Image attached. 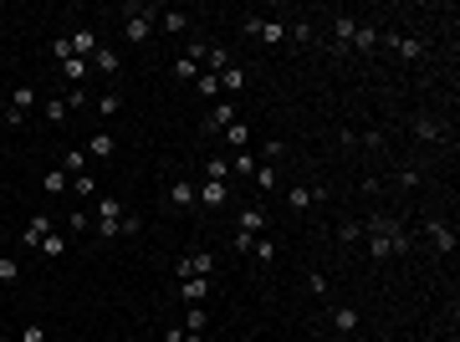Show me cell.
I'll return each mask as SVG.
<instances>
[{
  "mask_svg": "<svg viewBox=\"0 0 460 342\" xmlns=\"http://www.w3.org/2000/svg\"><path fill=\"white\" fill-rule=\"evenodd\" d=\"M174 276H179V281H184V276H205V281H210V276H215V261H210L205 250H194V255H184V261L174 266Z\"/></svg>",
  "mask_w": 460,
  "mask_h": 342,
  "instance_id": "8992f818",
  "label": "cell"
},
{
  "mask_svg": "<svg viewBox=\"0 0 460 342\" xmlns=\"http://www.w3.org/2000/svg\"><path fill=\"white\" fill-rule=\"evenodd\" d=\"M61 225H67V235H87V230H93V215H87V209H72Z\"/></svg>",
  "mask_w": 460,
  "mask_h": 342,
  "instance_id": "4dcf8cb0",
  "label": "cell"
},
{
  "mask_svg": "<svg viewBox=\"0 0 460 342\" xmlns=\"http://www.w3.org/2000/svg\"><path fill=\"white\" fill-rule=\"evenodd\" d=\"M164 342H184V327H164Z\"/></svg>",
  "mask_w": 460,
  "mask_h": 342,
  "instance_id": "bcb514c9",
  "label": "cell"
},
{
  "mask_svg": "<svg viewBox=\"0 0 460 342\" xmlns=\"http://www.w3.org/2000/svg\"><path fill=\"white\" fill-rule=\"evenodd\" d=\"M358 143H368V148H384V133H379V128H368V133H358Z\"/></svg>",
  "mask_w": 460,
  "mask_h": 342,
  "instance_id": "ee69618b",
  "label": "cell"
},
{
  "mask_svg": "<svg viewBox=\"0 0 460 342\" xmlns=\"http://www.w3.org/2000/svg\"><path fill=\"white\" fill-rule=\"evenodd\" d=\"M205 179H220V184H230V159H210V164H205Z\"/></svg>",
  "mask_w": 460,
  "mask_h": 342,
  "instance_id": "836d02e7",
  "label": "cell"
},
{
  "mask_svg": "<svg viewBox=\"0 0 460 342\" xmlns=\"http://www.w3.org/2000/svg\"><path fill=\"white\" fill-rule=\"evenodd\" d=\"M200 204H205V209H225V204H230V184H220V179H200Z\"/></svg>",
  "mask_w": 460,
  "mask_h": 342,
  "instance_id": "ba28073f",
  "label": "cell"
},
{
  "mask_svg": "<svg viewBox=\"0 0 460 342\" xmlns=\"http://www.w3.org/2000/svg\"><path fill=\"white\" fill-rule=\"evenodd\" d=\"M225 67H230V51H225V47H210V51H205V72H215V77H220Z\"/></svg>",
  "mask_w": 460,
  "mask_h": 342,
  "instance_id": "f1b7e54d",
  "label": "cell"
},
{
  "mask_svg": "<svg viewBox=\"0 0 460 342\" xmlns=\"http://www.w3.org/2000/svg\"><path fill=\"white\" fill-rule=\"evenodd\" d=\"M61 169H67L72 179H77V174H87V148H67V154H61Z\"/></svg>",
  "mask_w": 460,
  "mask_h": 342,
  "instance_id": "484cf974",
  "label": "cell"
},
{
  "mask_svg": "<svg viewBox=\"0 0 460 342\" xmlns=\"http://www.w3.org/2000/svg\"><path fill=\"white\" fill-rule=\"evenodd\" d=\"M52 56L67 61V56H72V41H67V36H57V41H52Z\"/></svg>",
  "mask_w": 460,
  "mask_h": 342,
  "instance_id": "b9f144b4",
  "label": "cell"
},
{
  "mask_svg": "<svg viewBox=\"0 0 460 342\" xmlns=\"http://www.w3.org/2000/svg\"><path fill=\"white\" fill-rule=\"evenodd\" d=\"M113 133H93V138H87V159H113Z\"/></svg>",
  "mask_w": 460,
  "mask_h": 342,
  "instance_id": "e0dca14e",
  "label": "cell"
},
{
  "mask_svg": "<svg viewBox=\"0 0 460 342\" xmlns=\"http://www.w3.org/2000/svg\"><path fill=\"white\" fill-rule=\"evenodd\" d=\"M261 230H266V209H261V204H246V209H240V225H235V235H246V240H256Z\"/></svg>",
  "mask_w": 460,
  "mask_h": 342,
  "instance_id": "9c48e42d",
  "label": "cell"
},
{
  "mask_svg": "<svg viewBox=\"0 0 460 342\" xmlns=\"http://www.w3.org/2000/svg\"><path fill=\"white\" fill-rule=\"evenodd\" d=\"M67 41H72V56H82V61L93 56V51H98V31H93V26H82V31H72Z\"/></svg>",
  "mask_w": 460,
  "mask_h": 342,
  "instance_id": "4fadbf2b",
  "label": "cell"
},
{
  "mask_svg": "<svg viewBox=\"0 0 460 342\" xmlns=\"http://www.w3.org/2000/svg\"><path fill=\"white\" fill-rule=\"evenodd\" d=\"M425 230H430V245L440 250V255L455 250V225H445V220H425Z\"/></svg>",
  "mask_w": 460,
  "mask_h": 342,
  "instance_id": "30bf717a",
  "label": "cell"
},
{
  "mask_svg": "<svg viewBox=\"0 0 460 342\" xmlns=\"http://www.w3.org/2000/svg\"><path fill=\"white\" fill-rule=\"evenodd\" d=\"M159 26H164L169 36H184V31H189V16H184V11H159Z\"/></svg>",
  "mask_w": 460,
  "mask_h": 342,
  "instance_id": "ffe728a7",
  "label": "cell"
},
{
  "mask_svg": "<svg viewBox=\"0 0 460 342\" xmlns=\"http://www.w3.org/2000/svg\"><path fill=\"white\" fill-rule=\"evenodd\" d=\"M251 255H256V261H271V255H276V245H271V240H261V235H256V245H251Z\"/></svg>",
  "mask_w": 460,
  "mask_h": 342,
  "instance_id": "60d3db41",
  "label": "cell"
},
{
  "mask_svg": "<svg viewBox=\"0 0 460 342\" xmlns=\"http://www.w3.org/2000/svg\"><path fill=\"white\" fill-rule=\"evenodd\" d=\"M153 26H159V11L153 6H123V36L134 41V47L153 36Z\"/></svg>",
  "mask_w": 460,
  "mask_h": 342,
  "instance_id": "7a4b0ae2",
  "label": "cell"
},
{
  "mask_svg": "<svg viewBox=\"0 0 460 342\" xmlns=\"http://www.w3.org/2000/svg\"><path fill=\"white\" fill-rule=\"evenodd\" d=\"M246 36L266 41V47H281V41H287V20H261V16H246Z\"/></svg>",
  "mask_w": 460,
  "mask_h": 342,
  "instance_id": "277c9868",
  "label": "cell"
},
{
  "mask_svg": "<svg viewBox=\"0 0 460 342\" xmlns=\"http://www.w3.org/2000/svg\"><path fill=\"white\" fill-rule=\"evenodd\" d=\"M194 87H200V97H220V77L200 67V77H194Z\"/></svg>",
  "mask_w": 460,
  "mask_h": 342,
  "instance_id": "1f68e13d",
  "label": "cell"
},
{
  "mask_svg": "<svg viewBox=\"0 0 460 342\" xmlns=\"http://www.w3.org/2000/svg\"><path fill=\"white\" fill-rule=\"evenodd\" d=\"M251 184H256V189H276V169H271V164H256Z\"/></svg>",
  "mask_w": 460,
  "mask_h": 342,
  "instance_id": "e575fe53",
  "label": "cell"
},
{
  "mask_svg": "<svg viewBox=\"0 0 460 342\" xmlns=\"http://www.w3.org/2000/svg\"><path fill=\"white\" fill-rule=\"evenodd\" d=\"M169 204H174V209H184V215H189V209H200V179L174 174V179H169Z\"/></svg>",
  "mask_w": 460,
  "mask_h": 342,
  "instance_id": "3957f363",
  "label": "cell"
},
{
  "mask_svg": "<svg viewBox=\"0 0 460 342\" xmlns=\"http://www.w3.org/2000/svg\"><path fill=\"white\" fill-rule=\"evenodd\" d=\"M179 291L189 296V302H205V291H210V281H205V276H184V281H179Z\"/></svg>",
  "mask_w": 460,
  "mask_h": 342,
  "instance_id": "83f0119b",
  "label": "cell"
},
{
  "mask_svg": "<svg viewBox=\"0 0 460 342\" xmlns=\"http://www.w3.org/2000/svg\"><path fill=\"white\" fill-rule=\"evenodd\" d=\"M220 138H225V143L235 148V154H240V148H246V143H251V128H246V123H240V118H235V123L225 128V133H220Z\"/></svg>",
  "mask_w": 460,
  "mask_h": 342,
  "instance_id": "d4e9b609",
  "label": "cell"
},
{
  "mask_svg": "<svg viewBox=\"0 0 460 342\" xmlns=\"http://www.w3.org/2000/svg\"><path fill=\"white\" fill-rule=\"evenodd\" d=\"M72 195H77V200H98V179L77 174V179H72Z\"/></svg>",
  "mask_w": 460,
  "mask_h": 342,
  "instance_id": "d590c367",
  "label": "cell"
},
{
  "mask_svg": "<svg viewBox=\"0 0 460 342\" xmlns=\"http://www.w3.org/2000/svg\"><path fill=\"white\" fill-rule=\"evenodd\" d=\"M353 47H358V51H374V47H379V31H374V26H358V31H353Z\"/></svg>",
  "mask_w": 460,
  "mask_h": 342,
  "instance_id": "d6a6232c",
  "label": "cell"
},
{
  "mask_svg": "<svg viewBox=\"0 0 460 342\" xmlns=\"http://www.w3.org/2000/svg\"><path fill=\"white\" fill-rule=\"evenodd\" d=\"M61 77H67V87H82V77H87V61H82V56H67V61H61Z\"/></svg>",
  "mask_w": 460,
  "mask_h": 342,
  "instance_id": "cb8c5ba5",
  "label": "cell"
},
{
  "mask_svg": "<svg viewBox=\"0 0 460 342\" xmlns=\"http://www.w3.org/2000/svg\"><path fill=\"white\" fill-rule=\"evenodd\" d=\"M6 102H11V87H6V82H0V108H6Z\"/></svg>",
  "mask_w": 460,
  "mask_h": 342,
  "instance_id": "7dc6e473",
  "label": "cell"
},
{
  "mask_svg": "<svg viewBox=\"0 0 460 342\" xmlns=\"http://www.w3.org/2000/svg\"><path fill=\"white\" fill-rule=\"evenodd\" d=\"M389 255H409V235L394 215H368V261H389Z\"/></svg>",
  "mask_w": 460,
  "mask_h": 342,
  "instance_id": "6da1fadb",
  "label": "cell"
},
{
  "mask_svg": "<svg viewBox=\"0 0 460 342\" xmlns=\"http://www.w3.org/2000/svg\"><path fill=\"white\" fill-rule=\"evenodd\" d=\"M41 113H47V123H57V128H61L72 108H67V102H61V92H57V97H41Z\"/></svg>",
  "mask_w": 460,
  "mask_h": 342,
  "instance_id": "d6986e66",
  "label": "cell"
},
{
  "mask_svg": "<svg viewBox=\"0 0 460 342\" xmlns=\"http://www.w3.org/2000/svg\"><path fill=\"white\" fill-rule=\"evenodd\" d=\"M317 200H322V189H307V184H292V189H287V204H292V209H312Z\"/></svg>",
  "mask_w": 460,
  "mask_h": 342,
  "instance_id": "5bb4252c",
  "label": "cell"
},
{
  "mask_svg": "<svg viewBox=\"0 0 460 342\" xmlns=\"http://www.w3.org/2000/svg\"><path fill=\"white\" fill-rule=\"evenodd\" d=\"M358 235H363V225H358V220H343V225H338V240H343V245H353Z\"/></svg>",
  "mask_w": 460,
  "mask_h": 342,
  "instance_id": "f35d334b",
  "label": "cell"
},
{
  "mask_svg": "<svg viewBox=\"0 0 460 342\" xmlns=\"http://www.w3.org/2000/svg\"><path fill=\"white\" fill-rule=\"evenodd\" d=\"M394 51H399L404 61H420L425 56V41L420 36H394Z\"/></svg>",
  "mask_w": 460,
  "mask_h": 342,
  "instance_id": "2e32d148",
  "label": "cell"
},
{
  "mask_svg": "<svg viewBox=\"0 0 460 342\" xmlns=\"http://www.w3.org/2000/svg\"><path fill=\"white\" fill-rule=\"evenodd\" d=\"M98 113H102V118H113V113H118V97H113V92L98 97Z\"/></svg>",
  "mask_w": 460,
  "mask_h": 342,
  "instance_id": "7bdbcfd3",
  "label": "cell"
},
{
  "mask_svg": "<svg viewBox=\"0 0 460 342\" xmlns=\"http://www.w3.org/2000/svg\"><path fill=\"white\" fill-rule=\"evenodd\" d=\"M230 123H235V102H230V97H220V102H215V108L205 113V138H220Z\"/></svg>",
  "mask_w": 460,
  "mask_h": 342,
  "instance_id": "5b68a950",
  "label": "cell"
},
{
  "mask_svg": "<svg viewBox=\"0 0 460 342\" xmlns=\"http://www.w3.org/2000/svg\"><path fill=\"white\" fill-rule=\"evenodd\" d=\"M20 342H47V337H41V327H36V322H26V327H20Z\"/></svg>",
  "mask_w": 460,
  "mask_h": 342,
  "instance_id": "f6af8a7d",
  "label": "cell"
},
{
  "mask_svg": "<svg viewBox=\"0 0 460 342\" xmlns=\"http://www.w3.org/2000/svg\"><path fill=\"white\" fill-rule=\"evenodd\" d=\"M358 322H363V317H358V307H333V327L348 337V332H358Z\"/></svg>",
  "mask_w": 460,
  "mask_h": 342,
  "instance_id": "9a60e30c",
  "label": "cell"
},
{
  "mask_svg": "<svg viewBox=\"0 0 460 342\" xmlns=\"http://www.w3.org/2000/svg\"><path fill=\"white\" fill-rule=\"evenodd\" d=\"M184 332H205V307H189V317H184Z\"/></svg>",
  "mask_w": 460,
  "mask_h": 342,
  "instance_id": "ab89813d",
  "label": "cell"
},
{
  "mask_svg": "<svg viewBox=\"0 0 460 342\" xmlns=\"http://www.w3.org/2000/svg\"><path fill=\"white\" fill-rule=\"evenodd\" d=\"M41 189H47V195H61V189H72V174L67 169H47V174H41Z\"/></svg>",
  "mask_w": 460,
  "mask_h": 342,
  "instance_id": "ac0fdd59",
  "label": "cell"
},
{
  "mask_svg": "<svg viewBox=\"0 0 460 342\" xmlns=\"http://www.w3.org/2000/svg\"><path fill=\"white\" fill-rule=\"evenodd\" d=\"M93 67H98V72H107V77H118V51L98 47V51H93Z\"/></svg>",
  "mask_w": 460,
  "mask_h": 342,
  "instance_id": "f546056e",
  "label": "cell"
},
{
  "mask_svg": "<svg viewBox=\"0 0 460 342\" xmlns=\"http://www.w3.org/2000/svg\"><path fill=\"white\" fill-rule=\"evenodd\" d=\"M409 133H414V138H425V143H440V133H445V128H440V118L420 113V118H409Z\"/></svg>",
  "mask_w": 460,
  "mask_h": 342,
  "instance_id": "8fae6325",
  "label": "cell"
},
{
  "mask_svg": "<svg viewBox=\"0 0 460 342\" xmlns=\"http://www.w3.org/2000/svg\"><path fill=\"white\" fill-rule=\"evenodd\" d=\"M333 31H338V41H353L358 20H353V16H333Z\"/></svg>",
  "mask_w": 460,
  "mask_h": 342,
  "instance_id": "74e56055",
  "label": "cell"
},
{
  "mask_svg": "<svg viewBox=\"0 0 460 342\" xmlns=\"http://www.w3.org/2000/svg\"><path fill=\"white\" fill-rule=\"evenodd\" d=\"M240 87H246V67H235V61H230V67L220 72V97L225 92H240Z\"/></svg>",
  "mask_w": 460,
  "mask_h": 342,
  "instance_id": "44dd1931",
  "label": "cell"
},
{
  "mask_svg": "<svg viewBox=\"0 0 460 342\" xmlns=\"http://www.w3.org/2000/svg\"><path fill=\"white\" fill-rule=\"evenodd\" d=\"M52 230H57V215H36V220H31L26 230H20V245H26V250H36V245L47 240Z\"/></svg>",
  "mask_w": 460,
  "mask_h": 342,
  "instance_id": "52a82bcc",
  "label": "cell"
},
{
  "mask_svg": "<svg viewBox=\"0 0 460 342\" xmlns=\"http://www.w3.org/2000/svg\"><path fill=\"white\" fill-rule=\"evenodd\" d=\"M20 281V261H6V255H0V286H16Z\"/></svg>",
  "mask_w": 460,
  "mask_h": 342,
  "instance_id": "8d00e7d4",
  "label": "cell"
},
{
  "mask_svg": "<svg viewBox=\"0 0 460 342\" xmlns=\"http://www.w3.org/2000/svg\"><path fill=\"white\" fill-rule=\"evenodd\" d=\"M36 102H41V92L31 87V82H20V87H11V102H6V108H16V113H31Z\"/></svg>",
  "mask_w": 460,
  "mask_h": 342,
  "instance_id": "7c38bea8",
  "label": "cell"
},
{
  "mask_svg": "<svg viewBox=\"0 0 460 342\" xmlns=\"http://www.w3.org/2000/svg\"><path fill=\"white\" fill-rule=\"evenodd\" d=\"M36 250L47 255V261H61V255H67V235H57V230H52V235H47V240H41Z\"/></svg>",
  "mask_w": 460,
  "mask_h": 342,
  "instance_id": "7402d4cb",
  "label": "cell"
},
{
  "mask_svg": "<svg viewBox=\"0 0 460 342\" xmlns=\"http://www.w3.org/2000/svg\"><path fill=\"white\" fill-rule=\"evenodd\" d=\"M174 77H179V82H194V77H200V61H194V56H174Z\"/></svg>",
  "mask_w": 460,
  "mask_h": 342,
  "instance_id": "4316f807",
  "label": "cell"
},
{
  "mask_svg": "<svg viewBox=\"0 0 460 342\" xmlns=\"http://www.w3.org/2000/svg\"><path fill=\"white\" fill-rule=\"evenodd\" d=\"M230 174H240V179H251V174H256V154H251V148L230 154Z\"/></svg>",
  "mask_w": 460,
  "mask_h": 342,
  "instance_id": "603a6c76",
  "label": "cell"
}]
</instances>
